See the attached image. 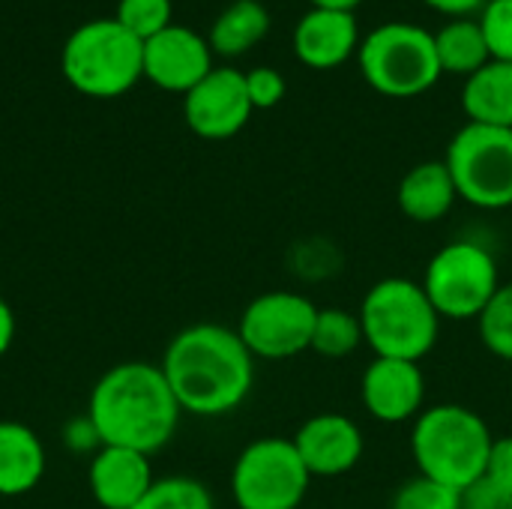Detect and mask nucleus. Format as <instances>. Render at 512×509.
<instances>
[{"label": "nucleus", "mask_w": 512, "mask_h": 509, "mask_svg": "<svg viewBox=\"0 0 512 509\" xmlns=\"http://www.w3.org/2000/svg\"><path fill=\"white\" fill-rule=\"evenodd\" d=\"M159 366L183 414L195 417H225L237 411L255 384V357L240 333L222 324H192L180 330L168 342Z\"/></svg>", "instance_id": "f257e3e1"}, {"label": "nucleus", "mask_w": 512, "mask_h": 509, "mask_svg": "<svg viewBox=\"0 0 512 509\" xmlns=\"http://www.w3.org/2000/svg\"><path fill=\"white\" fill-rule=\"evenodd\" d=\"M183 408L159 363L126 360L111 366L93 387L87 423L99 447L159 453L177 432Z\"/></svg>", "instance_id": "f03ea898"}, {"label": "nucleus", "mask_w": 512, "mask_h": 509, "mask_svg": "<svg viewBox=\"0 0 512 509\" xmlns=\"http://www.w3.org/2000/svg\"><path fill=\"white\" fill-rule=\"evenodd\" d=\"M495 435L489 423L465 405H435L414 420L411 453L417 474L465 492L486 474Z\"/></svg>", "instance_id": "7ed1b4c3"}, {"label": "nucleus", "mask_w": 512, "mask_h": 509, "mask_svg": "<svg viewBox=\"0 0 512 509\" xmlns=\"http://www.w3.org/2000/svg\"><path fill=\"white\" fill-rule=\"evenodd\" d=\"M363 339L375 357L420 363L441 336V315L420 282L405 276L381 279L360 303Z\"/></svg>", "instance_id": "20e7f679"}, {"label": "nucleus", "mask_w": 512, "mask_h": 509, "mask_svg": "<svg viewBox=\"0 0 512 509\" xmlns=\"http://www.w3.org/2000/svg\"><path fill=\"white\" fill-rule=\"evenodd\" d=\"M60 69L69 87L93 99L129 93L144 78V42L117 18L81 24L63 45Z\"/></svg>", "instance_id": "39448f33"}, {"label": "nucleus", "mask_w": 512, "mask_h": 509, "mask_svg": "<svg viewBox=\"0 0 512 509\" xmlns=\"http://www.w3.org/2000/svg\"><path fill=\"white\" fill-rule=\"evenodd\" d=\"M357 60L369 87L390 99L420 96L444 75L435 51V33L408 21L375 27L360 42Z\"/></svg>", "instance_id": "423d86ee"}, {"label": "nucleus", "mask_w": 512, "mask_h": 509, "mask_svg": "<svg viewBox=\"0 0 512 509\" xmlns=\"http://www.w3.org/2000/svg\"><path fill=\"white\" fill-rule=\"evenodd\" d=\"M420 285L441 321H477L501 288L498 261L474 240H453L432 255Z\"/></svg>", "instance_id": "0eeeda50"}, {"label": "nucleus", "mask_w": 512, "mask_h": 509, "mask_svg": "<svg viewBox=\"0 0 512 509\" xmlns=\"http://www.w3.org/2000/svg\"><path fill=\"white\" fill-rule=\"evenodd\" d=\"M459 198L480 210L512 207V129L465 123L444 156Z\"/></svg>", "instance_id": "6e6552de"}, {"label": "nucleus", "mask_w": 512, "mask_h": 509, "mask_svg": "<svg viewBox=\"0 0 512 509\" xmlns=\"http://www.w3.org/2000/svg\"><path fill=\"white\" fill-rule=\"evenodd\" d=\"M312 486L291 438H258L234 462L231 498L237 509H297Z\"/></svg>", "instance_id": "1a4fd4ad"}, {"label": "nucleus", "mask_w": 512, "mask_h": 509, "mask_svg": "<svg viewBox=\"0 0 512 509\" xmlns=\"http://www.w3.org/2000/svg\"><path fill=\"white\" fill-rule=\"evenodd\" d=\"M318 306L297 291H267L255 297L237 333L255 360H291L312 348Z\"/></svg>", "instance_id": "9d476101"}, {"label": "nucleus", "mask_w": 512, "mask_h": 509, "mask_svg": "<svg viewBox=\"0 0 512 509\" xmlns=\"http://www.w3.org/2000/svg\"><path fill=\"white\" fill-rule=\"evenodd\" d=\"M252 111L246 72L234 66H213L210 75L183 96V117L189 129L207 141L234 138L249 123Z\"/></svg>", "instance_id": "9b49d317"}, {"label": "nucleus", "mask_w": 512, "mask_h": 509, "mask_svg": "<svg viewBox=\"0 0 512 509\" xmlns=\"http://www.w3.org/2000/svg\"><path fill=\"white\" fill-rule=\"evenodd\" d=\"M213 69L210 42L180 24L165 27L162 33L144 42V78L168 93H189Z\"/></svg>", "instance_id": "f8f14e48"}, {"label": "nucleus", "mask_w": 512, "mask_h": 509, "mask_svg": "<svg viewBox=\"0 0 512 509\" xmlns=\"http://www.w3.org/2000/svg\"><path fill=\"white\" fill-rule=\"evenodd\" d=\"M360 399L363 408L378 423H408L423 414L426 399V378L420 363L411 360H393V357H375L360 381Z\"/></svg>", "instance_id": "ddd939ff"}, {"label": "nucleus", "mask_w": 512, "mask_h": 509, "mask_svg": "<svg viewBox=\"0 0 512 509\" xmlns=\"http://www.w3.org/2000/svg\"><path fill=\"white\" fill-rule=\"evenodd\" d=\"M312 477H342L363 459L366 441L360 426L345 414H315L291 438Z\"/></svg>", "instance_id": "4468645a"}, {"label": "nucleus", "mask_w": 512, "mask_h": 509, "mask_svg": "<svg viewBox=\"0 0 512 509\" xmlns=\"http://www.w3.org/2000/svg\"><path fill=\"white\" fill-rule=\"evenodd\" d=\"M90 495L102 509H132L156 483L150 456L126 447H99L87 471Z\"/></svg>", "instance_id": "2eb2a0df"}, {"label": "nucleus", "mask_w": 512, "mask_h": 509, "mask_svg": "<svg viewBox=\"0 0 512 509\" xmlns=\"http://www.w3.org/2000/svg\"><path fill=\"white\" fill-rule=\"evenodd\" d=\"M360 27L354 12L312 6L294 27V54L309 69H336L360 51Z\"/></svg>", "instance_id": "dca6fc26"}, {"label": "nucleus", "mask_w": 512, "mask_h": 509, "mask_svg": "<svg viewBox=\"0 0 512 509\" xmlns=\"http://www.w3.org/2000/svg\"><path fill=\"white\" fill-rule=\"evenodd\" d=\"M45 477V447L39 435L15 420H0V498H21Z\"/></svg>", "instance_id": "f3484780"}, {"label": "nucleus", "mask_w": 512, "mask_h": 509, "mask_svg": "<svg viewBox=\"0 0 512 509\" xmlns=\"http://www.w3.org/2000/svg\"><path fill=\"white\" fill-rule=\"evenodd\" d=\"M459 198L456 180L444 159H429L414 165L399 183V207L411 222L432 225L444 219Z\"/></svg>", "instance_id": "a211bd4d"}, {"label": "nucleus", "mask_w": 512, "mask_h": 509, "mask_svg": "<svg viewBox=\"0 0 512 509\" xmlns=\"http://www.w3.org/2000/svg\"><path fill=\"white\" fill-rule=\"evenodd\" d=\"M462 108L468 123L512 129V63L489 60L465 81Z\"/></svg>", "instance_id": "6ab92c4d"}, {"label": "nucleus", "mask_w": 512, "mask_h": 509, "mask_svg": "<svg viewBox=\"0 0 512 509\" xmlns=\"http://www.w3.org/2000/svg\"><path fill=\"white\" fill-rule=\"evenodd\" d=\"M270 30V12L258 0H234L219 12L210 27V48L222 57H240L252 51Z\"/></svg>", "instance_id": "aec40b11"}, {"label": "nucleus", "mask_w": 512, "mask_h": 509, "mask_svg": "<svg viewBox=\"0 0 512 509\" xmlns=\"http://www.w3.org/2000/svg\"><path fill=\"white\" fill-rule=\"evenodd\" d=\"M435 51L444 72L465 75V78H471L492 60L483 27L480 21L471 18H453L450 24H444L435 33Z\"/></svg>", "instance_id": "412c9836"}, {"label": "nucleus", "mask_w": 512, "mask_h": 509, "mask_svg": "<svg viewBox=\"0 0 512 509\" xmlns=\"http://www.w3.org/2000/svg\"><path fill=\"white\" fill-rule=\"evenodd\" d=\"M363 342L366 339H363V324H360L357 312H348L339 306L318 309L309 351H315L327 360H342V357H351Z\"/></svg>", "instance_id": "4be33fe9"}, {"label": "nucleus", "mask_w": 512, "mask_h": 509, "mask_svg": "<svg viewBox=\"0 0 512 509\" xmlns=\"http://www.w3.org/2000/svg\"><path fill=\"white\" fill-rule=\"evenodd\" d=\"M132 509H216L210 489L195 477H156Z\"/></svg>", "instance_id": "5701e85b"}, {"label": "nucleus", "mask_w": 512, "mask_h": 509, "mask_svg": "<svg viewBox=\"0 0 512 509\" xmlns=\"http://www.w3.org/2000/svg\"><path fill=\"white\" fill-rule=\"evenodd\" d=\"M477 327L486 351H492L498 360L512 363V282L498 288L486 312L477 318Z\"/></svg>", "instance_id": "b1692460"}, {"label": "nucleus", "mask_w": 512, "mask_h": 509, "mask_svg": "<svg viewBox=\"0 0 512 509\" xmlns=\"http://www.w3.org/2000/svg\"><path fill=\"white\" fill-rule=\"evenodd\" d=\"M390 509H462V492L417 474L393 492Z\"/></svg>", "instance_id": "393cba45"}, {"label": "nucleus", "mask_w": 512, "mask_h": 509, "mask_svg": "<svg viewBox=\"0 0 512 509\" xmlns=\"http://www.w3.org/2000/svg\"><path fill=\"white\" fill-rule=\"evenodd\" d=\"M171 0H120L117 3V21L141 42H147L150 36L162 33L165 27H171Z\"/></svg>", "instance_id": "a878e982"}, {"label": "nucleus", "mask_w": 512, "mask_h": 509, "mask_svg": "<svg viewBox=\"0 0 512 509\" xmlns=\"http://www.w3.org/2000/svg\"><path fill=\"white\" fill-rule=\"evenodd\" d=\"M480 27L492 60L512 63V0H486Z\"/></svg>", "instance_id": "bb28decb"}, {"label": "nucleus", "mask_w": 512, "mask_h": 509, "mask_svg": "<svg viewBox=\"0 0 512 509\" xmlns=\"http://www.w3.org/2000/svg\"><path fill=\"white\" fill-rule=\"evenodd\" d=\"M246 90H249V102L252 108H273L285 99V78L279 69L273 66H255L246 72Z\"/></svg>", "instance_id": "cd10ccee"}, {"label": "nucleus", "mask_w": 512, "mask_h": 509, "mask_svg": "<svg viewBox=\"0 0 512 509\" xmlns=\"http://www.w3.org/2000/svg\"><path fill=\"white\" fill-rule=\"evenodd\" d=\"M462 509H512V495L483 474L462 492Z\"/></svg>", "instance_id": "c85d7f7f"}, {"label": "nucleus", "mask_w": 512, "mask_h": 509, "mask_svg": "<svg viewBox=\"0 0 512 509\" xmlns=\"http://www.w3.org/2000/svg\"><path fill=\"white\" fill-rule=\"evenodd\" d=\"M486 477L512 495V435L495 438L492 453H489V465H486Z\"/></svg>", "instance_id": "c756f323"}, {"label": "nucleus", "mask_w": 512, "mask_h": 509, "mask_svg": "<svg viewBox=\"0 0 512 509\" xmlns=\"http://www.w3.org/2000/svg\"><path fill=\"white\" fill-rule=\"evenodd\" d=\"M426 3L432 9H438L444 15H456V18H465V15H471V12L486 6V0H426Z\"/></svg>", "instance_id": "7c9ffc66"}, {"label": "nucleus", "mask_w": 512, "mask_h": 509, "mask_svg": "<svg viewBox=\"0 0 512 509\" xmlns=\"http://www.w3.org/2000/svg\"><path fill=\"white\" fill-rule=\"evenodd\" d=\"M12 339H15V312L0 294V357L12 348Z\"/></svg>", "instance_id": "2f4dec72"}, {"label": "nucleus", "mask_w": 512, "mask_h": 509, "mask_svg": "<svg viewBox=\"0 0 512 509\" xmlns=\"http://www.w3.org/2000/svg\"><path fill=\"white\" fill-rule=\"evenodd\" d=\"M363 0H312V6L318 9H342V12H354Z\"/></svg>", "instance_id": "473e14b6"}]
</instances>
